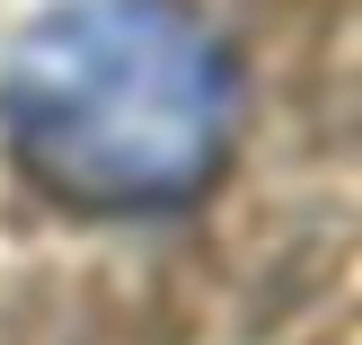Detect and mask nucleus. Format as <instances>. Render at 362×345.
<instances>
[{
    "instance_id": "nucleus-1",
    "label": "nucleus",
    "mask_w": 362,
    "mask_h": 345,
    "mask_svg": "<svg viewBox=\"0 0 362 345\" xmlns=\"http://www.w3.org/2000/svg\"><path fill=\"white\" fill-rule=\"evenodd\" d=\"M239 62L186 0H71L0 62V142L80 213H177L221 177Z\"/></svg>"
}]
</instances>
